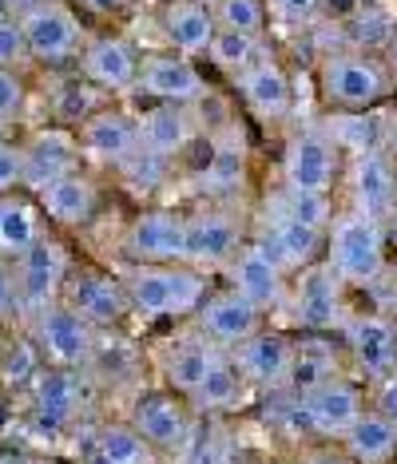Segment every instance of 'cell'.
<instances>
[{
  "mask_svg": "<svg viewBox=\"0 0 397 464\" xmlns=\"http://www.w3.org/2000/svg\"><path fill=\"white\" fill-rule=\"evenodd\" d=\"M318 96L330 111L338 115H370L378 111L385 100H393L397 76L390 60L378 52H358L346 44H334L318 56L315 68Z\"/></svg>",
  "mask_w": 397,
  "mask_h": 464,
  "instance_id": "cell-1",
  "label": "cell"
},
{
  "mask_svg": "<svg viewBox=\"0 0 397 464\" xmlns=\"http://www.w3.org/2000/svg\"><path fill=\"white\" fill-rule=\"evenodd\" d=\"M123 290L131 302V318L163 322V318H195L203 298L211 294V274L171 262V266H123Z\"/></svg>",
  "mask_w": 397,
  "mask_h": 464,
  "instance_id": "cell-2",
  "label": "cell"
},
{
  "mask_svg": "<svg viewBox=\"0 0 397 464\" xmlns=\"http://www.w3.org/2000/svg\"><path fill=\"white\" fill-rule=\"evenodd\" d=\"M390 242L385 227L362 210H338L326 230V262L342 278L346 290H378V282L390 270Z\"/></svg>",
  "mask_w": 397,
  "mask_h": 464,
  "instance_id": "cell-3",
  "label": "cell"
},
{
  "mask_svg": "<svg viewBox=\"0 0 397 464\" xmlns=\"http://www.w3.org/2000/svg\"><path fill=\"white\" fill-rule=\"evenodd\" d=\"M250 223L238 203H198L183 223V262L203 274H223L247 246Z\"/></svg>",
  "mask_w": 397,
  "mask_h": 464,
  "instance_id": "cell-4",
  "label": "cell"
},
{
  "mask_svg": "<svg viewBox=\"0 0 397 464\" xmlns=\"http://www.w3.org/2000/svg\"><path fill=\"white\" fill-rule=\"evenodd\" d=\"M342 179V147L334 140L330 128L322 123H306L286 140L282 151V183L286 191L302 195H334Z\"/></svg>",
  "mask_w": 397,
  "mask_h": 464,
  "instance_id": "cell-5",
  "label": "cell"
},
{
  "mask_svg": "<svg viewBox=\"0 0 397 464\" xmlns=\"http://www.w3.org/2000/svg\"><path fill=\"white\" fill-rule=\"evenodd\" d=\"M342 350L353 377L365 385L397 373V318L385 310H350L342 322Z\"/></svg>",
  "mask_w": 397,
  "mask_h": 464,
  "instance_id": "cell-6",
  "label": "cell"
},
{
  "mask_svg": "<svg viewBox=\"0 0 397 464\" xmlns=\"http://www.w3.org/2000/svg\"><path fill=\"white\" fill-rule=\"evenodd\" d=\"M290 322L298 325V334H338L346 322V286L330 270V262L322 258L315 266L298 270L290 278V302H286Z\"/></svg>",
  "mask_w": 397,
  "mask_h": 464,
  "instance_id": "cell-7",
  "label": "cell"
},
{
  "mask_svg": "<svg viewBox=\"0 0 397 464\" xmlns=\"http://www.w3.org/2000/svg\"><path fill=\"white\" fill-rule=\"evenodd\" d=\"M16 20H20V28H24L28 56H33L36 64L64 68L72 60L80 64L88 33H83V24H80L76 5H68V0H44V5L28 8V13Z\"/></svg>",
  "mask_w": 397,
  "mask_h": 464,
  "instance_id": "cell-8",
  "label": "cell"
},
{
  "mask_svg": "<svg viewBox=\"0 0 397 464\" xmlns=\"http://www.w3.org/2000/svg\"><path fill=\"white\" fill-rule=\"evenodd\" d=\"M13 274H16V290H20V314H40L48 305H56L64 298V286L72 278V258L64 250V242L56 235H40L33 246L20 258H13Z\"/></svg>",
  "mask_w": 397,
  "mask_h": 464,
  "instance_id": "cell-9",
  "label": "cell"
},
{
  "mask_svg": "<svg viewBox=\"0 0 397 464\" xmlns=\"http://www.w3.org/2000/svg\"><path fill=\"white\" fill-rule=\"evenodd\" d=\"M140 96H148L151 103H175V108H203L211 100V80L198 68V60L179 56V52L163 48V52H143L140 64Z\"/></svg>",
  "mask_w": 397,
  "mask_h": 464,
  "instance_id": "cell-10",
  "label": "cell"
},
{
  "mask_svg": "<svg viewBox=\"0 0 397 464\" xmlns=\"http://www.w3.org/2000/svg\"><path fill=\"white\" fill-rule=\"evenodd\" d=\"M128 420L140 429V437L148 440L160 457H175V452H183L187 445H191L195 425H198L195 409L187 405L179 393H171V389H163V385L135 393Z\"/></svg>",
  "mask_w": 397,
  "mask_h": 464,
  "instance_id": "cell-11",
  "label": "cell"
},
{
  "mask_svg": "<svg viewBox=\"0 0 397 464\" xmlns=\"http://www.w3.org/2000/svg\"><path fill=\"white\" fill-rule=\"evenodd\" d=\"M33 342L44 362L60 369H92L100 350V330H92L64 302L33 314Z\"/></svg>",
  "mask_w": 397,
  "mask_h": 464,
  "instance_id": "cell-12",
  "label": "cell"
},
{
  "mask_svg": "<svg viewBox=\"0 0 397 464\" xmlns=\"http://www.w3.org/2000/svg\"><path fill=\"white\" fill-rule=\"evenodd\" d=\"M183 223L187 210L179 207H143L123 227V258L128 266H171L183 262Z\"/></svg>",
  "mask_w": 397,
  "mask_h": 464,
  "instance_id": "cell-13",
  "label": "cell"
},
{
  "mask_svg": "<svg viewBox=\"0 0 397 464\" xmlns=\"http://www.w3.org/2000/svg\"><path fill=\"white\" fill-rule=\"evenodd\" d=\"M250 238H255L290 278H295L298 270H306V266H315V262L326 258V230L298 223V218L282 215V210L270 207V203H263V215H258Z\"/></svg>",
  "mask_w": 397,
  "mask_h": 464,
  "instance_id": "cell-14",
  "label": "cell"
},
{
  "mask_svg": "<svg viewBox=\"0 0 397 464\" xmlns=\"http://www.w3.org/2000/svg\"><path fill=\"white\" fill-rule=\"evenodd\" d=\"M76 140H80L83 160L111 167V171H123L143 147L140 115H131L128 108H116V103H103L100 111H92L76 128Z\"/></svg>",
  "mask_w": 397,
  "mask_h": 464,
  "instance_id": "cell-15",
  "label": "cell"
},
{
  "mask_svg": "<svg viewBox=\"0 0 397 464\" xmlns=\"http://www.w3.org/2000/svg\"><path fill=\"white\" fill-rule=\"evenodd\" d=\"M195 330L207 337L211 345H218V350L235 353L243 342H250L258 330H266L270 318L263 310H258L255 302H247L238 290L231 286H215L211 294L203 298V305H198L195 314Z\"/></svg>",
  "mask_w": 397,
  "mask_h": 464,
  "instance_id": "cell-16",
  "label": "cell"
},
{
  "mask_svg": "<svg viewBox=\"0 0 397 464\" xmlns=\"http://www.w3.org/2000/svg\"><path fill=\"white\" fill-rule=\"evenodd\" d=\"M231 88H235L238 103H243V111L255 115L266 128H282V123H290V115H295V80H290L286 64L278 60V52L258 60L243 76H235Z\"/></svg>",
  "mask_w": 397,
  "mask_h": 464,
  "instance_id": "cell-17",
  "label": "cell"
},
{
  "mask_svg": "<svg viewBox=\"0 0 397 464\" xmlns=\"http://www.w3.org/2000/svg\"><path fill=\"white\" fill-rule=\"evenodd\" d=\"M140 64H143L140 44L123 33L88 36V44L80 52V76L88 80L92 88L108 92V96L135 92V83H140Z\"/></svg>",
  "mask_w": 397,
  "mask_h": 464,
  "instance_id": "cell-18",
  "label": "cell"
},
{
  "mask_svg": "<svg viewBox=\"0 0 397 464\" xmlns=\"http://www.w3.org/2000/svg\"><path fill=\"white\" fill-rule=\"evenodd\" d=\"M227 274V286L238 290L247 302H255L266 318L275 314H286L290 302V274L278 266L275 258L258 246L255 238H247V246L235 255V262L223 270Z\"/></svg>",
  "mask_w": 397,
  "mask_h": 464,
  "instance_id": "cell-19",
  "label": "cell"
},
{
  "mask_svg": "<svg viewBox=\"0 0 397 464\" xmlns=\"http://www.w3.org/2000/svg\"><path fill=\"white\" fill-rule=\"evenodd\" d=\"M302 409H306V420H310L315 437L342 440L358 425V417L370 409V385L358 382L353 373H342V377H334V382L318 385L315 393L302 397Z\"/></svg>",
  "mask_w": 397,
  "mask_h": 464,
  "instance_id": "cell-20",
  "label": "cell"
},
{
  "mask_svg": "<svg viewBox=\"0 0 397 464\" xmlns=\"http://www.w3.org/2000/svg\"><path fill=\"white\" fill-rule=\"evenodd\" d=\"M68 310H76L92 330H116L131 318V302L123 290L120 274H103V270H72L64 298Z\"/></svg>",
  "mask_w": 397,
  "mask_h": 464,
  "instance_id": "cell-21",
  "label": "cell"
},
{
  "mask_svg": "<svg viewBox=\"0 0 397 464\" xmlns=\"http://www.w3.org/2000/svg\"><path fill=\"white\" fill-rule=\"evenodd\" d=\"M346 191H350V210H362V215L385 223V215L397 203V160L390 155V147L382 143L350 155Z\"/></svg>",
  "mask_w": 397,
  "mask_h": 464,
  "instance_id": "cell-22",
  "label": "cell"
},
{
  "mask_svg": "<svg viewBox=\"0 0 397 464\" xmlns=\"http://www.w3.org/2000/svg\"><path fill=\"white\" fill-rule=\"evenodd\" d=\"M80 140L72 128H44L20 147V191L40 195L56 179L80 171Z\"/></svg>",
  "mask_w": 397,
  "mask_h": 464,
  "instance_id": "cell-23",
  "label": "cell"
},
{
  "mask_svg": "<svg viewBox=\"0 0 397 464\" xmlns=\"http://www.w3.org/2000/svg\"><path fill=\"white\" fill-rule=\"evenodd\" d=\"M235 362L243 369L247 385L258 393H282L290 385V362H295V337L266 325L250 342L235 350Z\"/></svg>",
  "mask_w": 397,
  "mask_h": 464,
  "instance_id": "cell-24",
  "label": "cell"
},
{
  "mask_svg": "<svg viewBox=\"0 0 397 464\" xmlns=\"http://www.w3.org/2000/svg\"><path fill=\"white\" fill-rule=\"evenodd\" d=\"M83 405V369L44 365V373L33 382V420L40 432H60L80 417Z\"/></svg>",
  "mask_w": 397,
  "mask_h": 464,
  "instance_id": "cell-25",
  "label": "cell"
},
{
  "mask_svg": "<svg viewBox=\"0 0 397 464\" xmlns=\"http://www.w3.org/2000/svg\"><path fill=\"white\" fill-rule=\"evenodd\" d=\"M342 373H350L342 337H334V334H298L295 337V362H290V385H286L295 397L315 393L318 385H326Z\"/></svg>",
  "mask_w": 397,
  "mask_h": 464,
  "instance_id": "cell-26",
  "label": "cell"
},
{
  "mask_svg": "<svg viewBox=\"0 0 397 464\" xmlns=\"http://www.w3.org/2000/svg\"><path fill=\"white\" fill-rule=\"evenodd\" d=\"M160 33H163V44L179 56H207L218 36V24H215V13L211 5L203 0H163L160 8Z\"/></svg>",
  "mask_w": 397,
  "mask_h": 464,
  "instance_id": "cell-27",
  "label": "cell"
},
{
  "mask_svg": "<svg viewBox=\"0 0 397 464\" xmlns=\"http://www.w3.org/2000/svg\"><path fill=\"white\" fill-rule=\"evenodd\" d=\"M198 135V108H175V103H151L140 115V140L143 151L160 155V160L179 163L187 147Z\"/></svg>",
  "mask_w": 397,
  "mask_h": 464,
  "instance_id": "cell-28",
  "label": "cell"
},
{
  "mask_svg": "<svg viewBox=\"0 0 397 464\" xmlns=\"http://www.w3.org/2000/svg\"><path fill=\"white\" fill-rule=\"evenodd\" d=\"M40 215L48 218L52 227H88L100 210V183L88 171H72L64 179H56L52 187L36 195Z\"/></svg>",
  "mask_w": 397,
  "mask_h": 464,
  "instance_id": "cell-29",
  "label": "cell"
},
{
  "mask_svg": "<svg viewBox=\"0 0 397 464\" xmlns=\"http://www.w3.org/2000/svg\"><path fill=\"white\" fill-rule=\"evenodd\" d=\"M218 345H211L198 330H187L183 337H175V345L163 353V389L179 393L183 401L195 397V389L203 385L207 369L215 365Z\"/></svg>",
  "mask_w": 397,
  "mask_h": 464,
  "instance_id": "cell-30",
  "label": "cell"
},
{
  "mask_svg": "<svg viewBox=\"0 0 397 464\" xmlns=\"http://www.w3.org/2000/svg\"><path fill=\"white\" fill-rule=\"evenodd\" d=\"M247 393H250V385H247L243 369H238V362H235V353L218 350L215 365L207 369L203 385L195 389V397L187 401V405L195 409V417L211 420V417H223V413H235V409H243Z\"/></svg>",
  "mask_w": 397,
  "mask_h": 464,
  "instance_id": "cell-31",
  "label": "cell"
},
{
  "mask_svg": "<svg viewBox=\"0 0 397 464\" xmlns=\"http://www.w3.org/2000/svg\"><path fill=\"white\" fill-rule=\"evenodd\" d=\"M342 452L353 464H397V425L378 409H365L358 425L342 437Z\"/></svg>",
  "mask_w": 397,
  "mask_h": 464,
  "instance_id": "cell-32",
  "label": "cell"
},
{
  "mask_svg": "<svg viewBox=\"0 0 397 464\" xmlns=\"http://www.w3.org/2000/svg\"><path fill=\"white\" fill-rule=\"evenodd\" d=\"M393 28H397V5H390V0L358 5L353 16L342 24V44L385 56V48H390V40H393Z\"/></svg>",
  "mask_w": 397,
  "mask_h": 464,
  "instance_id": "cell-33",
  "label": "cell"
},
{
  "mask_svg": "<svg viewBox=\"0 0 397 464\" xmlns=\"http://www.w3.org/2000/svg\"><path fill=\"white\" fill-rule=\"evenodd\" d=\"M40 203H33L28 195H5V218H0V255L20 258L33 242L44 235V223H40Z\"/></svg>",
  "mask_w": 397,
  "mask_h": 464,
  "instance_id": "cell-34",
  "label": "cell"
},
{
  "mask_svg": "<svg viewBox=\"0 0 397 464\" xmlns=\"http://www.w3.org/2000/svg\"><path fill=\"white\" fill-rule=\"evenodd\" d=\"M275 56V44H270V36H247V33H231V28H218L211 52H207V60L223 72L227 80L243 76L247 68H255L258 60Z\"/></svg>",
  "mask_w": 397,
  "mask_h": 464,
  "instance_id": "cell-35",
  "label": "cell"
},
{
  "mask_svg": "<svg viewBox=\"0 0 397 464\" xmlns=\"http://www.w3.org/2000/svg\"><path fill=\"white\" fill-rule=\"evenodd\" d=\"M92 457L100 464H155L160 452L140 437V429H135L131 420H108V425L96 429Z\"/></svg>",
  "mask_w": 397,
  "mask_h": 464,
  "instance_id": "cell-36",
  "label": "cell"
},
{
  "mask_svg": "<svg viewBox=\"0 0 397 464\" xmlns=\"http://www.w3.org/2000/svg\"><path fill=\"white\" fill-rule=\"evenodd\" d=\"M270 207H278L282 215L298 218V223L315 227V230H330L334 215H338V207H334V195H302V191H286V187H278L275 195H266Z\"/></svg>",
  "mask_w": 397,
  "mask_h": 464,
  "instance_id": "cell-37",
  "label": "cell"
},
{
  "mask_svg": "<svg viewBox=\"0 0 397 464\" xmlns=\"http://www.w3.org/2000/svg\"><path fill=\"white\" fill-rule=\"evenodd\" d=\"M211 13H215V24L218 28H231V33L270 36V28H275L266 0H215Z\"/></svg>",
  "mask_w": 397,
  "mask_h": 464,
  "instance_id": "cell-38",
  "label": "cell"
},
{
  "mask_svg": "<svg viewBox=\"0 0 397 464\" xmlns=\"http://www.w3.org/2000/svg\"><path fill=\"white\" fill-rule=\"evenodd\" d=\"M270 20L275 28H286V33H306L315 28L322 16H326L330 0H266Z\"/></svg>",
  "mask_w": 397,
  "mask_h": 464,
  "instance_id": "cell-39",
  "label": "cell"
},
{
  "mask_svg": "<svg viewBox=\"0 0 397 464\" xmlns=\"http://www.w3.org/2000/svg\"><path fill=\"white\" fill-rule=\"evenodd\" d=\"M171 171H175V163L171 160H160V155H151V151H143L140 147V155L123 167V179H128V187L131 191H155V187H163L167 179H171Z\"/></svg>",
  "mask_w": 397,
  "mask_h": 464,
  "instance_id": "cell-40",
  "label": "cell"
},
{
  "mask_svg": "<svg viewBox=\"0 0 397 464\" xmlns=\"http://www.w3.org/2000/svg\"><path fill=\"white\" fill-rule=\"evenodd\" d=\"M44 357H40V350H36V342L33 337H24V342H16L13 350H8V357H5V382L8 385H33L40 373H44Z\"/></svg>",
  "mask_w": 397,
  "mask_h": 464,
  "instance_id": "cell-41",
  "label": "cell"
},
{
  "mask_svg": "<svg viewBox=\"0 0 397 464\" xmlns=\"http://www.w3.org/2000/svg\"><path fill=\"white\" fill-rule=\"evenodd\" d=\"M28 60H33V56H28L24 28H20V20L8 16V13H0V68L20 72Z\"/></svg>",
  "mask_w": 397,
  "mask_h": 464,
  "instance_id": "cell-42",
  "label": "cell"
},
{
  "mask_svg": "<svg viewBox=\"0 0 397 464\" xmlns=\"http://www.w3.org/2000/svg\"><path fill=\"white\" fill-rule=\"evenodd\" d=\"M24 100H28V83L20 72L13 68H0V123L16 120L24 111Z\"/></svg>",
  "mask_w": 397,
  "mask_h": 464,
  "instance_id": "cell-43",
  "label": "cell"
},
{
  "mask_svg": "<svg viewBox=\"0 0 397 464\" xmlns=\"http://www.w3.org/2000/svg\"><path fill=\"white\" fill-rule=\"evenodd\" d=\"M370 409H378L382 417H390L397 425V373L382 377V382L370 385Z\"/></svg>",
  "mask_w": 397,
  "mask_h": 464,
  "instance_id": "cell-44",
  "label": "cell"
},
{
  "mask_svg": "<svg viewBox=\"0 0 397 464\" xmlns=\"http://www.w3.org/2000/svg\"><path fill=\"white\" fill-rule=\"evenodd\" d=\"M20 191V147L0 143V195Z\"/></svg>",
  "mask_w": 397,
  "mask_h": 464,
  "instance_id": "cell-45",
  "label": "cell"
},
{
  "mask_svg": "<svg viewBox=\"0 0 397 464\" xmlns=\"http://www.w3.org/2000/svg\"><path fill=\"white\" fill-rule=\"evenodd\" d=\"M20 310V290H16V274L8 262H0V322H8Z\"/></svg>",
  "mask_w": 397,
  "mask_h": 464,
  "instance_id": "cell-46",
  "label": "cell"
},
{
  "mask_svg": "<svg viewBox=\"0 0 397 464\" xmlns=\"http://www.w3.org/2000/svg\"><path fill=\"white\" fill-rule=\"evenodd\" d=\"M298 464H353L346 452H342V445L334 449V445H322V449H306L298 457Z\"/></svg>",
  "mask_w": 397,
  "mask_h": 464,
  "instance_id": "cell-47",
  "label": "cell"
},
{
  "mask_svg": "<svg viewBox=\"0 0 397 464\" xmlns=\"http://www.w3.org/2000/svg\"><path fill=\"white\" fill-rule=\"evenodd\" d=\"M68 5L83 8V13H92V16H120L123 8H128V0H68Z\"/></svg>",
  "mask_w": 397,
  "mask_h": 464,
  "instance_id": "cell-48",
  "label": "cell"
},
{
  "mask_svg": "<svg viewBox=\"0 0 397 464\" xmlns=\"http://www.w3.org/2000/svg\"><path fill=\"white\" fill-rule=\"evenodd\" d=\"M390 294V298H385V314L390 310H397V255L390 258V270H385V278L378 282V290H370V294Z\"/></svg>",
  "mask_w": 397,
  "mask_h": 464,
  "instance_id": "cell-49",
  "label": "cell"
},
{
  "mask_svg": "<svg viewBox=\"0 0 397 464\" xmlns=\"http://www.w3.org/2000/svg\"><path fill=\"white\" fill-rule=\"evenodd\" d=\"M36 5H44V0H0V13H8V16H24L28 8H36Z\"/></svg>",
  "mask_w": 397,
  "mask_h": 464,
  "instance_id": "cell-50",
  "label": "cell"
},
{
  "mask_svg": "<svg viewBox=\"0 0 397 464\" xmlns=\"http://www.w3.org/2000/svg\"><path fill=\"white\" fill-rule=\"evenodd\" d=\"M385 242H390V255H397V203H393V210L385 215Z\"/></svg>",
  "mask_w": 397,
  "mask_h": 464,
  "instance_id": "cell-51",
  "label": "cell"
},
{
  "mask_svg": "<svg viewBox=\"0 0 397 464\" xmlns=\"http://www.w3.org/2000/svg\"><path fill=\"white\" fill-rule=\"evenodd\" d=\"M385 147H390V155L397 160V123H385Z\"/></svg>",
  "mask_w": 397,
  "mask_h": 464,
  "instance_id": "cell-52",
  "label": "cell"
},
{
  "mask_svg": "<svg viewBox=\"0 0 397 464\" xmlns=\"http://www.w3.org/2000/svg\"><path fill=\"white\" fill-rule=\"evenodd\" d=\"M385 60H390V68H393V76H397V28H393V40H390V48H385Z\"/></svg>",
  "mask_w": 397,
  "mask_h": 464,
  "instance_id": "cell-53",
  "label": "cell"
},
{
  "mask_svg": "<svg viewBox=\"0 0 397 464\" xmlns=\"http://www.w3.org/2000/svg\"><path fill=\"white\" fill-rule=\"evenodd\" d=\"M350 5H353V8H358V5H373V0H350Z\"/></svg>",
  "mask_w": 397,
  "mask_h": 464,
  "instance_id": "cell-54",
  "label": "cell"
},
{
  "mask_svg": "<svg viewBox=\"0 0 397 464\" xmlns=\"http://www.w3.org/2000/svg\"><path fill=\"white\" fill-rule=\"evenodd\" d=\"M0 218H5V195H0Z\"/></svg>",
  "mask_w": 397,
  "mask_h": 464,
  "instance_id": "cell-55",
  "label": "cell"
},
{
  "mask_svg": "<svg viewBox=\"0 0 397 464\" xmlns=\"http://www.w3.org/2000/svg\"><path fill=\"white\" fill-rule=\"evenodd\" d=\"M0 464H16V460H5V457H0Z\"/></svg>",
  "mask_w": 397,
  "mask_h": 464,
  "instance_id": "cell-56",
  "label": "cell"
},
{
  "mask_svg": "<svg viewBox=\"0 0 397 464\" xmlns=\"http://www.w3.org/2000/svg\"><path fill=\"white\" fill-rule=\"evenodd\" d=\"M203 5H215V0H203Z\"/></svg>",
  "mask_w": 397,
  "mask_h": 464,
  "instance_id": "cell-57",
  "label": "cell"
},
{
  "mask_svg": "<svg viewBox=\"0 0 397 464\" xmlns=\"http://www.w3.org/2000/svg\"><path fill=\"white\" fill-rule=\"evenodd\" d=\"M390 5H397V0H390Z\"/></svg>",
  "mask_w": 397,
  "mask_h": 464,
  "instance_id": "cell-58",
  "label": "cell"
}]
</instances>
